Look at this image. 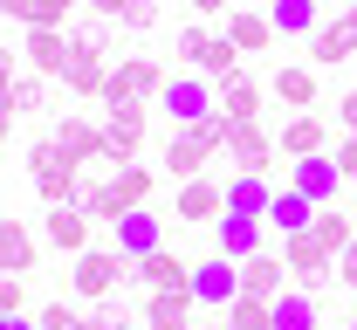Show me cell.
<instances>
[{"label":"cell","instance_id":"cell-1","mask_svg":"<svg viewBox=\"0 0 357 330\" xmlns=\"http://www.w3.org/2000/svg\"><path fill=\"white\" fill-rule=\"evenodd\" d=\"M69 283H76L83 303H103L117 283H137V262H131V255H117V248H89V255H76Z\"/></svg>","mask_w":357,"mask_h":330},{"label":"cell","instance_id":"cell-2","mask_svg":"<svg viewBox=\"0 0 357 330\" xmlns=\"http://www.w3.org/2000/svg\"><path fill=\"white\" fill-rule=\"evenodd\" d=\"M158 96H165V69L151 55H124L110 69V83H103V110H117V103H158Z\"/></svg>","mask_w":357,"mask_h":330},{"label":"cell","instance_id":"cell-3","mask_svg":"<svg viewBox=\"0 0 357 330\" xmlns=\"http://www.w3.org/2000/svg\"><path fill=\"white\" fill-rule=\"evenodd\" d=\"M158 110L172 117V124H199V117H213L220 110V90L206 83V76H165V96H158Z\"/></svg>","mask_w":357,"mask_h":330},{"label":"cell","instance_id":"cell-4","mask_svg":"<svg viewBox=\"0 0 357 330\" xmlns=\"http://www.w3.org/2000/svg\"><path fill=\"white\" fill-rule=\"evenodd\" d=\"M282 262H289V276L310 289V296L337 283V255H330L316 234H282Z\"/></svg>","mask_w":357,"mask_h":330},{"label":"cell","instance_id":"cell-5","mask_svg":"<svg viewBox=\"0 0 357 330\" xmlns=\"http://www.w3.org/2000/svg\"><path fill=\"white\" fill-rule=\"evenodd\" d=\"M48 138L62 144V158H76V165H110V144H103V124H89V117H76V110H62Z\"/></svg>","mask_w":357,"mask_h":330},{"label":"cell","instance_id":"cell-6","mask_svg":"<svg viewBox=\"0 0 357 330\" xmlns=\"http://www.w3.org/2000/svg\"><path fill=\"white\" fill-rule=\"evenodd\" d=\"M172 220L220 227V220H227V186H220V179H206V172H199V179H185V186H178V200H172Z\"/></svg>","mask_w":357,"mask_h":330},{"label":"cell","instance_id":"cell-7","mask_svg":"<svg viewBox=\"0 0 357 330\" xmlns=\"http://www.w3.org/2000/svg\"><path fill=\"white\" fill-rule=\"evenodd\" d=\"M234 172H261L268 179V165H275V138L261 131V117L255 124H227V151H220Z\"/></svg>","mask_w":357,"mask_h":330},{"label":"cell","instance_id":"cell-8","mask_svg":"<svg viewBox=\"0 0 357 330\" xmlns=\"http://www.w3.org/2000/svg\"><path fill=\"white\" fill-rule=\"evenodd\" d=\"M234 296H241V262L206 255V262L192 269V303H199V310H227Z\"/></svg>","mask_w":357,"mask_h":330},{"label":"cell","instance_id":"cell-9","mask_svg":"<svg viewBox=\"0 0 357 330\" xmlns=\"http://www.w3.org/2000/svg\"><path fill=\"white\" fill-rule=\"evenodd\" d=\"M103 144H110V172L131 165L137 144H144V103H117V110H103Z\"/></svg>","mask_w":357,"mask_h":330},{"label":"cell","instance_id":"cell-10","mask_svg":"<svg viewBox=\"0 0 357 330\" xmlns=\"http://www.w3.org/2000/svg\"><path fill=\"white\" fill-rule=\"evenodd\" d=\"M289 186L303 193L310 207H337V186H344V172H337V158L323 151V158H296V165H289Z\"/></svg>","mask_w":357,"mask_h":330},{"label":"cell","instance_id":"cell-11","mask_svg":"<svg viewBox=\"0 0 357 330\" xmlns=\"http://www.w3.org/2000/svg\"><path fill=\"white\" fill-rule=\"evenodd\" d=\"M21 55H28L35 76L62 83V69H69V28H28V35H21Z\"/></svg>","mask_w":357,"mask_h":330},{"label":"cell","instance_id":"cell-12","mask_svg":"<svg viewBox=\"0 0 357 330\" xmlns=\"http://www.w3.org/2000/svg\"><path fill=\"white\" fill-rule=\"evenodd\" d=\"M151 186H158V172H151V165H117V172H110V227H117V220H124V213H137V207H151Z\"/></svg>","mask_w":357,"mask_h":330},{"label":"cell","instance_id":"cell-13","mask_svg":"<svg viewBox=\"0 0 357 330\" xmlns=\"http://www.w3.org/2000/svg\"><path fill=\"white\" fill-rule=\"evenodd\" d=\"M268 248V220H248V213H227L220 227H213V255H227V262H255Z\"/></svg>","mask_w":357,"mask_h":330},{"label":"cell","instance_id":"cell-14","mask_svg":"<svg viewBox=\"0 0 357 330\" xmlns=\"http://www.w3.org/2000/svg\"><path fill=\"white\" fill-rule=\"evenodd\" d=\"M42 234H48V248L55 255H89V234H96V220L89 213H76V207H48V220H42Z\"/></svg>","mask_w":357,"mask_h":330},{"label":"cell","instance_id":"cell-15","mask_svg":"<svg viewBox=\"0 0 357 330\" xmlns=\"http://www.w3.org/2000/svg\"><path fill=\"white\" fill-rule=\"evenodd\" d=\"M158 248H165V220H158L151 207H137V213H124V220H117V255L144 262V255H158Z\"/></svg>","mask_w":357,"mask_h":330},{"label":"cell","instance_id":"cell-16","mask_svg":"<svg viewBox=\"0 0 357 330\" xmlns=\"http://www.w3.org/2000/svg\"><path fill=\"white\" fill-rule=\"evenodd\" d=\"M282 276H289L282 248H261L255 262H241V296H255V303H275V296H289V289H282Z\"/></svg>","mask_w":357,"mask_h":330},{"label":"cell","instance_id":"cell-17","mask_svg":"<svg viewBox=\"0 0 357 330\" xmlns=\"http://www.w3.org/2000/svg\"><path fill=\"white\" fill-rule=\"evenodd\" d=\"M323 144H330V124H323L316 110H296V117L282 124L275 151H282V158H323Z\"/></svg>","mask_w":357,"mask_h":330},{"label":"cell","instance_id":"cell-18","mask_svg":"<svg viewBox=\"0 0 357 330\" xmlns=\"http://www.w3.org/2000/svg\"><path fill=\"white\" fill-rule=\"evenodd\" d=\"M35 255H42V241L28 220H0V276H35Z\"/></svg>","mask_w":357,"mask_h":330},{"label":"cell","instance_id":"cell-19","mask_svg":"<svg viewBox=\"0 0 357 330\" xmlns=\"http://www.w3.org/2000/svg\"><path fill=\"white\" fill-rule=\"evenodd\" d=\"M268 207H275V179H261V172H234L227 179V213L268 220Z\"/></svg>","mask_w":357,"mask_h":330},{"label":"cell","instance_id":"cell-20","mask_svg":"<svg viewBox=\"0 0 357 330\" xmlns=\"http://www.w3.org/2000/svg\"><path fill=\"white\" fill-rule=\"evenodd\" d=\"M192 289H158L144 296V330H192Z\"/></svg>","mask_w":357,"mask_h":330},{"label":"cell","instance_id":"cell-21","mask_svg":"<svg viewBox=\"0 0 357 330\" xmlns=\"http://www.w3.org/2000/svg\"><path fill=\"white\" fill-rule=\"evenodd\" d=\"M220 35L241 48V55H261V48H275V21H268V14H255V7H234Z\"/></svg>","mask_w":357,"mask_h":330},{"label":"cell","instance_id":"cell-22","mask_svg":"<svg viewBox=\"0 0 357 330\" xmlns=\"http://www.w3.org/2000/svg\"><path fill=\"white\" fill-rule=\"evenodd\" d=\"M137 283L151 289V296H158V289H192V262H178L172 248H158V255L137 262Z\"/></svg>","mask_w":357,"mask_h":330},{"label":"cell","instance_id":"cell-23","mask_svg":"<svg viewBox=\"0 0 357 330\" xmlns=\"http://www.w3.org/2000/svg\"><path fill=\"white\" fill-rule=\"evenodd\" d=\"M310 220H316V207L303 200V193L275 186V207H268V227H275V234H310Z\"/></svg>","mask_w":357,"mask_h":330},{"label":"cell","instance_id":"cell-24","mask_svg":"<svg viewBox=\"0 0 357 330\" xmlns=\"http://www.w3.org/2000/svg\"><path fill=\"white\" fill-rule=\"evenodd\" d=\"M268 90H275V103H289V110H310V103H316V69H303V62H282Z\"/></svg>","mask_w":357,"mask_h":330},{"label":"cell","instance_id":"cell-25","mask_svg":"<svg viewBox=\"0 0 357 330\" xmlns=\"http://www.w3.org/2000/svg\"><path fill=\"white\" fill-rule=\"evenodd\" d=\"M268 21H275V35H303V42L323 28L316 0H268Z\"/></svg>","mask_w":357,"mask_h":330},{"label":"cell","instance_id":"cell-26","mask_svg":"<svg viewBox=\"0 0 357 330\" xmlns=\"http://www.w3.org/2000/svg\"><path fill=\"white\" fill-rule=\"evenodd\" d=\"M275 330H323V310H316L310 289H289V296H275Z\"/></svg>","mask_w":357,"mask_h":330},{"label":"cell","instance_id":"cell-27","mask_svg":"<svg viewBox=\"0 0 357 330\" xmlns=\"http://www.w3.org/2000/svg\"><path fill=\"white\" fill-rule=\"evenodd\" d=\"M310 234L323 241V248H330V255H337V262H344V248H351V241H357V227H351V213H344V207H316V220H310Z\"/></svg>","mask_w":357,"mask_h":330},{"label":"cell","instance_id":"cell-28","mask_svg":"<svg viewBox=\"0 0 357 330\" xmlns=\"http://www.w3.org/2000/svg\"><path fill=\"white\" fill-rule=\"evenodd\" d=\"M220 117H227V124H255V117H261V83H248V76L227 83V90H220Z\"/></svg>","mask_w":357,"mask_h":330},{"label":"cell","instance_id":"cell-29","mask_svg":"<svg viewBox=\"0 0 357 330\" xmlns=\"http://www.w3.org/2000/svg\"><path fill=\"white\" fill-rule=\"evenodd\" d=\"M310 55H316V62H351V55H357L351 28H344V14H337V21H323V28L310 35Z\"/></svg>","mask_w":357,"mask_h":330},{"label":"cell","instance_id":"cell-30","mask_svg":"<svg viewBox=\"0 0 357 330\" xmlns=\"http://www.w3.org/2000/svg\"><path fill=\"white\" fill-rule=\"evenodd\" d=\"M227 330H275V303H255V296H234L220 310Z\"/></svg>","mask_w":357,"mask_h":330},{"label":"cell","instance_id":"cell-31","mask_svg":"<svg viewBox=\"0 0 357 330\" xmlns=\"http://www.w3.org/2000/svg\"><path fill=\"white\" fill-rule=\"evenodd\" d=\"M76 186H83V172H76V165H55V172L35 179V193H42L48 207H76Z\"/></svg>","mask_w":357,"mask_h":330},{"label":"cell","instance_id":"cell-32","mask_svg":"<svg viewBox=\"0 0 357 330\" xmlns=\"http://www.w3.org/2000/svg\"><path fill=\"white\" fill-rule=\"evenodd\" d=\"M76 213H89V220L103 227V220H110V179H89V172H83V186H76Z\"/></svg>","mask_w":357,"mask_h":330},{"label":"cell","instance_id":"cell-33","mask_svg":"<svg viewBox=\"0 0 357 330\" xmlns=\"http://www.w3.org/2000/svg\"><path fill=\"white\" fill-rule=\"evenodd\" d=\"M7 103H14V117H21V110H48V76H21Z\"/></svg>","mask_w":357,"mask_h":330},{"label":"cell","instance_id":"cell-34","mask_svg":"<svg viewBox=\"0 0 357 330\" xmlns=\"http://www.w3.org/2000/svg\"><path fill=\"white\" fill-rule=\"evenodd\" d=\"M83 317H89V330H131V310H124V303H110V296H103V303H89Z\"/></svg>","mask_w":357,"mask_h":330},{"label":"cell","instance_id":"cell-35","mask_svg":"<svg viewBox=\"0 0 357 330\" xmlns=\"http://www.w3.org/2000/svg\"><path fill=\"white\" fill-rule=\"evenodd\" d=\"M35 324H42V330H89V317H83V310H69V303H48Z\"/></svg>","mask_w":357,"mask_h":330},{"label":"cell","instance_id":"cell-36","mask_svg":"<svg viewBox=\"0 0 357 330\" xmlns=\"http://www.w3.org/2000/svg\"><path fill=\"white\" fill-rule=\"evenodd\" d=\"M206 42H213L206 28H178V35H172V48H178V62H185V69H192V62L206 55Z\"/></svg>","mask_w":357,"mask_h":330},{"label":"cell","instance_id":"cell-37","mask_svg":"<svg viewBox=\"0 0 357 330\" xmlns=\"http://www.w3.org/2000/svg\"><path fill=\"white\" fill-rule=\"evenodd\" d=\"M69 14H76V0H35V21L28 28H62Z\"/></svg>","mask_w":357,"mask_h":330},{"label":"cell","instance_id":"cell-38","mask_svg":"<svg viewBox=\"0 0 357 330\" xmlns=\"http://www.w3.org/2000/svg\"><path fill=\"white\" fill-rule=\"evenodd\" d=\"M117 28H131V35H144V28H158V0H131Z\"/></svg>","mask_w":357,"mask_h":330},{"label":"cell","instance_id":"cell-39","mask_svg":"<svg viewBox=\"0 0 357 330\" xmlns=\"http://www.w3.org/2000/svg\"><path fill=\"white\" fill-rule=\"evenodd\" d=\"M21 303H28L21 296V276H0V317H21Z\"/></svg>","mask_w":357,"mask_h":330},{"label":"cell","instance_id":"cell-40","mask_svg":"<svg viewBox=\"0 0 357 330\" xmlns=\"http://www.w3.org/2000/svg\"><path fill=\"white\" fill-rule=\"evenodd\" d=\"M330 158H337V172H344V179H357V138H344Z\"/></svg>","mask_w":357,"mask_h":330},{"label":"cell","instance_id":"cell-41","mask_svg":"<svg viewBox=\"0 0 357 330\" xmlns=\"http://www.w3.org/2000/svg\"><path fill=\"white\" fill-rule=\"evenodd\" d=\"M124 7H131V0H89V14H96V21H110V28L124 21Z\"/></svg>","mask_w":357,"mask_h":330},{"label":"cell","instance_id":"cell-42","mask_svg":"<svg viewBox=\"0 0 357 330\" xmlns=\"http://www.w3.org/2000/svg\"><path fill=\"white\" fill-rule=\"evenodd\" d=\"M337 117H344V138H357V90H344V103H337Z\"/></svg>","mask_w":357,"mask_h":330},{"label":"cell","instance_id":"cell-43","mask_svg":"<svg viewBox=\"0 0 357 330\" xmlns=\"http://www.w3.org/2000/svg\"><path fill=\"white\" fill-rule=\"evenodd\" d=\"M337 283H344V289H357V241L344 248V262H337Z\"/></svg>","mask_w":357,"mask_h":330},{"label":"cell","instance_id":"cell-44","mask_svg":"<svg viewBox=\"0 0 357 330\" xmlns=\"http://www.w3.org/2000/svg\"><path fill=\"white\" fill-rule=\"evenodd\" d=\"M0 14H7V21H21V28H28V21H35V0H0Z\"/></svg>","mask_w":357,"mask_h":330},{"label":"cell","instance_id":"cell-45","mask_svg":"<svg viewBox=\"0 0 357 330\" xmlns=\"http://www.w3.org/2000/svg\"><path fill=\"white\" fill-rule=\"evenodd\" d=\"M14 83H21V76H14V55H7V48H0V103H7V96H14Z\"/></svg>","mask_w":357,"mask_h":330},{"label":"cell","instance_id":"cell-46","mask_svg":"<svg viewBox=\"0 0 357 330\" xmlns=\"http://www.w3.org/2000/svg\"><path fill=\"white\" fill-rule=\"evenodd\" d=\"M192 14H234V0H185Z\"/></svg>","mask_w":357,"mask_h":330},{"label":"cell","instance_id":"cell-47","mask_svg":"<svg viewBox=\"0 0 357 330\" xmlns=\"http://www.w3.org/2000/svg\"><path fill=\"white\" fill-rule=\"evenodd\" d=\"M7 131H14V103H0V144H7Z\"/></svg>","mask_w":357,"mask_h":330},{"label":"cell","instance_id":"cell-48","mask_svg":"<svg viewBox=\"0 0 357 330\" xmlns=\"http://www.w3.org/2000/svg\"><path fill=\"white\" fill-rule=\"evenodd\" d=\"M0 330H42V324H28V317H0Z\"/></svg>","mask_w":357,"mask_h":330},{"label":"cell","instance_id":"cell-49","mask_svg":"<svg viewBox=\"0 0 357 330\" xmlns=\"http://www.w3.org/2000/svg\"><path fill=\"white\" fill-rule=\"evenodd\" d=\"M344 28H351V42H357V0H351V7H344Z\"/></svg>","mask_w":357,"mask_h":330},{"label":"cell","instance_id":"cell-50","mask_svg":"<svg viewBox=\"0 0 357 330\" xmlns=\"http://www.w3.org/2000/svg\"><path fill=\"white\" fill-rule=\"evenodd\" d=\"M192 330H227V324H192Z\"/></svg>","mask_w":357,"mask_h":330},{"label":"cell","instance_id":"cell-51","mask_svg":"<svg viewBox=\"0 0 357 330\" xmlns=\"http://www.w3.org/2000/svg\"><path fill=\"white\" fill-rule=\"evenodd\" d=\"M351 330H357V310H351Z\"/></svg>","mask_w":357,"mask_h":330}]
</instances>
